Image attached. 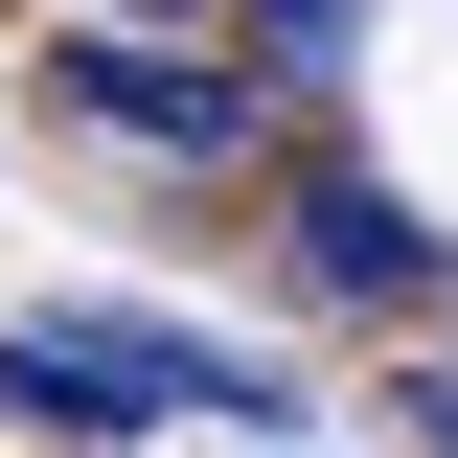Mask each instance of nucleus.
Here are the masks:
<instances>
[{
  "label": "nucleus",
  "instance_id": "7ed1b4c3",
  "mask_svg": "<svg viewBox=\"0 0 458 458\" xmlns=\"http://www.w3.org/2000/svg\"><path fill=\"white\" fill-rule=\"evenodd\" d=\"M298 298H390V321H412V298H458V252L412 229V183L321 161V183H298Z\"/></svg>",
  "mask_w": 458,
  "mask_h": 458
},
{
  "label": "nucleus",
  "instance_id": "423d86ee",
  "mask_svg": "<svg viewBox=\"0 0 458 458\" xmlns=\"http://www.w3.org/2000/svg\"><path fill=\"white\" fill-rule=\"evenodd\" d=\"M114 23H207V0H114Z\"/></svg>",
  "mask_w": 458,
  "mask_h": 458
},
{
  "label": "nucleus",
  "instance_id": "39448f33",
  "mask_svg": "<svg viewBox=\"0 0 458 458\" xmlns=\"http://www.w3.org/2000/svg\"><path fill=\"white\" fill-rule=\"evenodd\" d=\"M412 436H436V458H458V367H436V390H412Z\"/></svg>",
  "mask_w": 458,
  "mask_h": 458
},
{
  "label": "nucleus",
  "instance_id": "f03ea898",
  "mask_svg": "<svg viewBox=\"0 0 458 458\" xmlns=\"http://www.w3.org/2000/svg\"><path fill=\"white\" fill-rule=\"evenodd\" d=\"M47 92L92 114V138H138V161H229V138H252V69H229V47H161V23H69Z\"/></svg>",
  "mask_w": 458,
  "mask_h": 458
},
{
  "label": "nucleus",
  "instance_id": "f257e3e1",
  "mask_svg": "<svg viewBox=\"0 0 458 458\" xmlns=\"http://www.w3.org/2000/svg\"><path fill=\"white\" fill-rule=\"evenodd\" d=\"M0 412L23 436H161V412H252L276 436V367L252 344H183V321H114V298H69V321H0Z\"/></svg>",
  "mask_w": 458,
  "mask_h": 458
},
{
  "label": "nucleus",
  "instance_id": "20e7f679",
  "mask_svg": "<svg viewBox=\"0 0 458 458\" xmlns=\"http://www.w3.org/2000/svg\"><path fill=\"white\" fill-rule=\"evenodd\" d=\"M344 47H367V0H252V69H276V92H321Z\"/></svg>",
  "mask_w": 458,
  "mask_h": 458
}]
</instances>
